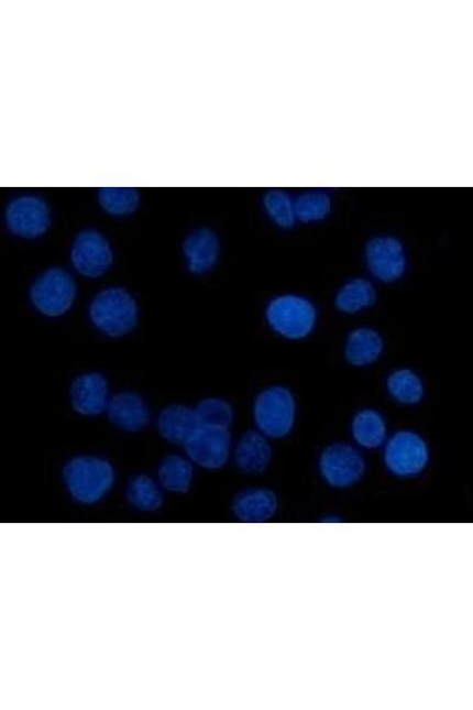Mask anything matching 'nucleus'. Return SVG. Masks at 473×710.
I'll use <instances>...</instances> for the list:
<instances>
[{
    "instance_id": "f257e3e1",
    "label": "nucleus",
    "mask_w": 473,
    "mask_h": 710,
    "mask_svg": "<svg viewBox=\"0 0 473 710\" xmlns=\"http://www.w3.org/2000/svg\"><path fill=\"white\" fill-rule=\"evenodd\" d=\"M318 308L302 295L284 294L275 297L266 308V320L283 338L307 339L318 325Z\"/></svg>"
},
{
    "instance_id": "f03ea898",
    "label": "nucleus",
    "mask_w": 473,
    "mask_h": 710,
    "mask_svg": "<svg viewBox=\"0 0 473 710\" xmlns=\"http://www.w3.org/2000/svg\"><path fill=\"white\" fill-rule=\"evenodd\" d=\"M70 495L82 504L101 501L112 489L116 476L112 465L99 457H76L65 468Z\"/></svg>"
},
{
    "instance_id": "7ed1b4c3",
    "label": "nucleus",
    "mask_w": 473,
    "mask_h": 710,
    "mask_svg": "<svg viewBox=\"0 0 473 710\" xmlns=\"http://www.w3.org/2000/svg\"><path fill=\"white\" fill-rule=\"evenodd\" d=\"M384 466L398 479H415L428 469L431 450L428 441L414 430H399L391 435L384 446Z\"/></svg>"
},
{
    "instance_id": "20e7f679",
    "label": "nucleus",
    "mask_w": 473,
    "mask_h": 710,
    "mask_svg": "<svg viewBox=\"0 0 473 710\" xmlns=\"http://www.w3.org/2000/svg\"><path fill=\"white\" fill-rule=\"evenodd\" d=\"M258 428L267 438L287 437L295 428L297 403L294 393L286 386H271L258 394L254 405Z\"/></svg>"
},
{
    "instance_id": "39448f33",
    "label": "nucleus",
    "mask_w": 473,
    "mask_h": 710,
    "mask_svg": "<svg viewBox=\"0 0 473 710\" xmlns=\"http://www.w3.org/2000/svg\"><path fill=\"white\" fill-rule=\"evenodd\" d=\"M366 470L365 456L360 448L344 441L327 446L319 457L320 477L330 488H352L364 479Z\"/></svg>"
},
{
    "instance_id": "423d86ee",
    "label": "nucleus",
    "mask_w": 473,
    "mask_h": 710,
    "mask_svg": "<svg viewBox=\"0 0 473 710\" xmlns=\"http://www.w3.org/2000/svg\"><path fill=\"white\" fill-rule=\"evenodd\" d=\"M90 319L110 337L131 331L138 321V305L131 294L121 288H109L94 299Z\"/></svg>"
},
{
    "instance_id": "0eeeda50",
    "label": "nucleus",
    "mask_w": 473,
    "mask_h": 710,
    "mask_svg": "<svg viewBox=\"0 0 473 710\" xmlns=\"http://www.w3.org/2000/svg\"><path fill=\"white\" fill-rule=\"evenodd\" d=\"M365 260L370 274L383 283L397 282L407 272V252L397 237H373L366 245Z\"/></svg>"
},
{
    "instance_id": "6e6552de",
    "label": "nucleus",
    "mask_w": 473,
    "mask_h": 710,
    "mask_svg": "<svg viewBox=\"0 0 473 710\" xmlns=\"http://www.w3.org/2000/svg\"><path fill=\"white\" fill-rule=\"evenodd\" d=\"M76 286L69 273L54 267L41 276L31 290L36 308L47 317H59L72 307Z\"/></svg>"
},
{
    "instance_id": "1a4fd4ad",
    "label": "nucleus",
    "mask_w": 473,
    "mask_h": 710,
    "mask_svg": "<svg viewBox=\"0 0 473 710\" xmlns=\"http://www.w3.org/2000/svg\"><path fill=\"white\" fill-rule=\"evenodd\" d=\"M189 459L202 468L220 469L230 459L231 435L229 429L199 426L184 445Z\"/></svg>"
},
{
    "instance_id": "9d476101",
    "label": "nucleus",
    "mask_w": 473,
    "mask_h": 710,
    "mask_svg": "<svg viewBox=\"0 0 473 710\" xmlns=\"http://www.w3.org/2000/svg\"><path fill=\"white\" fill-rule=\"evenodd\" d=\"M75 270L88 277L103 275L113 263V251L105 237L94 230L77 236L72 250Z\"/></svg>"
},
{
    "instance_id": "9b49d317",
    "label": "nucleus",
    "mask_w": 473,
    "mask_h": 710,
    "mask_svg": "<svg viewBox=\"0 0 473 710\" xmlns=\"http://www.w3.org/2000/svg\"><path fill=\"white\" fill-rule=\"evenodd\" d=\"M50 223V209L37 197L23 196L9 204L7 225L14 234L24 239H36L46 231Z\"/></svg>"
},
{
    "instance_id": "f8f14e48",
    "label": "nucleus",
    "mask_w": 473,
    "mask_h": 710,
    "mask_svg": "<svg viewBox=\"0 0 473 710\" xmlns=\"http://www.w3.org/2000/svg\"><path fill=\"white\" fill-rule=\"evenodd\" d=\"M384 351L385 340L381 331L367 326L353 329L344 342V357L355 368L375 364Z\"/></svg>"
},
{
    "instance_id": "ddd939ff",
    "label": "nucleus",
    "mask_w": 473,
    "mask_h": 710,
    "mask_svg": "<svg viewBox=\"0 0 473 710\" xmlns=\"http://www.w3.org/2000/svg\"><path fill=\"white\" fill-rule=\"evenodd\" d=\"M74 408L84 416H98L107 409L108 384L99 373L78 376L72 387Z\"/></svg>"
},
{
    "instance_id": "4468645a",
    "label": "nucleus",
    "mask_w": 473,
    "mask_h": 710,
    "mask_svg": "<svg viewBox=\"0 0 473 710\" xmlns=\"http://www.w3.org/2000/svg\"><path fill=\"white\" fill-rule=\"evenodd\" d=\"M277 509V496L265 488L245 489L233 501L234 515L249 524L266 523L275 516Z\"/></svg>"
},
{
    "instance_id": "2eb2a0df",
    "label": "nucleus",
    "mask_w": 473,
    "mask_h": 710,
    "mask_svg": "<svg viewBox=\"0 0 473 710\" xmlns=\"http://www.w3.org/2000/svg\"><path fill=\"white\" fill-rule=\"evenodd\" d=\"M234 461L243 472H264L273 461V447L270 438L261 432H248L235 447Z\"/></svg>"
},
{
    "instance_id": "dca6fc26",
    "label": "nucleus",
    "mask_w": 473,
    "mask_h": 710,
    "mask_svg": "<svg viewBox=\"0 0 473 710\" xmlns=\"http://www.w3.org/2000/svg\"><path fill=\"white\" fill-rule=\"evenodd\" d=\"M107 413L110 422L124 432H139L150 423L147 405L134 393H119L109 400Z\"/></svg>"
},
{
    "instance_id": "f3484780",
    "label": "nucleus",
    "mask_w": 473,
    "mask_h": 710,
    "mask_svg": "<svg viewBox=\"0 0 473 710\" xmlns=\"http://www.w3.org/2000/svg\"><path fill=\"white\" fill-rule=\"evenodd\" d=\"M352 437L360 449L376 450L384 448L388 439L386 418L375 408H362L351 424Z\"/></svg>"
},
{
    "instance_id": "a211bd4d",
    "label": "nucleus",
    "mask_w": 473,
    "mask_h": 710,
    "mask_svg": "<svg viewBox=\"0 0 473 710\" xmlns=\"http://www.w3.org/2000/svg\"><path fill=\"white\" fill-rule=\"evenodd\" d=\"M184 252L189 271L195 274L208 273L218 261V237L208 229L197 230L187 237Z\"/></svg>"
},
{
    "instance_id": "6ab92c4d",
    "label": "nucleus",
    "mask_w": 473,
    "mask_h": 710,
    "mask_svg": "<svg viewBox=\"0 0 473 710\" xmlns=\"http://www.w3.org/2000/svg\"><path fill=\"white\" fill-rule=\"evenodd\" d=\"M199 426L196 409L180 405L168 406L157 419L162 436L175 445L184 446Z\"/></svg>"
},
{
    "instance_id": "aec40b11",
    "label": "nucleus",
    "mask_w": 473,
    "mask_h": 710,
    "mask_svg": "<svg viewBox=\"0 0 473 710\" xmlns=\"http://www.w3.org/2000/svg\"><path fill=\"white\" fill-rule=\"evenodd\" d=\"M376 298L374 284L367 278L355 277L339 290L334 304L342 314L353 315L373 307Z\"/></svg>"
},
{
    "instance_id": "412c9836",
    "label": "nucleus",
    "mask_w": 473,
    "mask_h": 710,
    "mask_svg": "<svg viewBox=\"0 0 473 710\" xmlns=\"http://www.w3.org/2000/svg\"><path fill=\"white\" fill-rule=\"evenodd\" d=\"M386 390L394 402L405 406L418 405L425 396L421 376L407 368L394 370L387 375Z\"/></svg>"
},
{
    "instance_id": "4be33fe9",
    "label": "nucleus",
    "mask_w": 473,
    "mask_h": 710,
    "mask_svg": "<svg viewBox=\"0 0 473 710\" xmlns=\"http://www.w3.org/2000/svg\"><path fill=\"white\" fill-rule=\"evenodd\" d=\"M193 479V463L182 456L172 455L166 457L160 468V480L169 492L186 493L191 487Z\"/></svg>"
},
{
    "instance_id": "5701e85b",
    "label": "nucleus",
    "mask_w": 473,
    "mask_h": 710,
    "mask_svg": "<svg viewBox=\"0 0 473 710\" xmlns=\"http://www.w3.org/2000/svg\"><path fill=\"white\" fill-rule=\"evenodd\" d=\"M296 217L302 223L322 222L331 212V198L324 192H308L295 199Z\"/></svg>"
},
{
    "instance_id": "b1692460",
    "label": "nucleus",
    "mask_w": 473,
    "mask_h": 710,
    "mask_svg": "<svg viewBox=\"0 0 473 710\" xmlns=\"http://www.w3.org/2000/svg\"><path fill=\"white\" fill-rule=\"evenodd\" d=\"M264 208L273 222L282 229H290L297 222L295 199L282 189H273L265 195Z\"/></svg>"
},
{
    "instance_id": "393cba45",
    "label": "nucleus",
    "mask_w": 473,
    "mask_h": 710,
    "mask_svg": "<svg viewBox=\"0 0 473 710\" xmlns=\"http://www.w3.org/2000/svg\"><path fill=\"white\" fill-rule=\"evenodd\" d=\"M128 499L134 507L145 512L160 509L163 504V494L160 487L145 476L134 478L128 489Z\"/></svg>"
},
{
    "instance_id": "a878e982",
    "label": "nucleus",
    "mask_w": 473,
    "mask_h": 710,
    "mask_svg": "<svg viewBox=\"0 0 473 710\" xmlns=\"http://www.w3.org/2000/svg\"><path fill=\"white\" fill-rule=\"evenodd\" d=\"M136 189L130 187H105L100 189L102 208L114 216L133 214L139 205Z\"/></svg>"
},
{
    "instance_id": "bb28decb",
    "label": "nucleus",
    "mask_w": 473,
    "mask_h": 710,
    "mask_svg": "<svg viewBox=\"0 0 473 710\" xmlns=\"http://www.w3.org/2000/svg\"><path fill=\"white\" fill-rule=\"evenodd\" d=\"M195 409L200 426L230 429L233 409L228 402L218 398L205 400Z\"/></svg>"
}]
</instances>
